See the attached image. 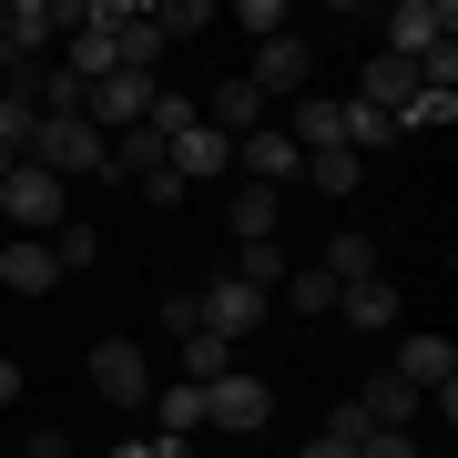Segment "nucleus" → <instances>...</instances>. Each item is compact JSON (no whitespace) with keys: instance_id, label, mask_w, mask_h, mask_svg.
Instances as JSON below:
<instances>
[{"instance_id":"6e6552de","label":"nucleus","mask_w":458,"mask_h":458,"mask_svg":"<svg viewBox=\"0 0 458 458\" xmlns=\"http://www.w3.org/2000/svg\"><path fill=\"white\" fill-rule=\"evenodd\" d=\"M265 418H276V397H265V377H245V367L204 387V428H225V438H255Z\"/></svg>"},{"instance_id":"dca6fc26","label":"nucleus","mask_w":458,"mask_h":458,"mask_svg":"<svg viewBox=\"0 0 458 458\" xmlns=\"http://www.w3.org/2000/svg\"><path fill=\"white\" fill-rule=\"evenodd\" d=\"M0 285H11V295H51V285H62V265H51V245L11 234V245H0Z\"/></svg>"},{"instance_id":"0eeeda50","label":"nucleus","mask_w":458,"mask_h":458,"mask_svg":"<svg viewBox=\"0 0 458 458\" xmlns=\"http://www.w3.org/2000/svg\"><path fill=\"white\" fill-rule=\"evenodd\" d=\"M397 377L418 397H438V418H458V346L448 336H397Z\"/></svg>"},{"instance_id":"7c9ffc66","label":"nucleus","mask_w":458,"mask_h":458,"mask_svg":"<svg viewBox=\"0 0 458 458\" xmlns=\"http://www.w3.org/2000/svg\"><path fill=\"white\" fill-rule=\"evenodd\" d=\"M295 458H357V448H346V438H306V448H295Z\"/></svg>"},{"instance_id":"c85d7f7f","label":"nucleus","mask_w":458,"mask_h":458,"mask_svg":"<svg viewBox=\"0 0 458 458\" xmlns=\"http://www.w3.org/2000/svg\"><path fill=\"white\" fill-rule=\"evenodd\" d=\"M357 458H428V448H418V428H377V438H367Z\"/></svg>"},{"instance_id":"2eb2a0df","label":"nucleus","mask_w":458,"mask_h":458,"mask_svg":"<svg viewBox=\"0 0 458 458\" xmlns=\"http://www.w3.org/2000/svg\"><path fill=\"white\" fill-rule=\"evenodd\" d=\"M428 82H418V62H387V51H367V82H357V102H367V113H408V102H418Z\"/></svg>"},{"instance_id":"39448f33","label":"nucleus","mask_w":458,"mask_h":458,"mask_svg":"<svg viewBox=\"0 0 458 458\" xmlns=\"http://www.w3.org/2000/svg\"><path fill=\"white\" fill-rule=\"evenodd\" d=\"M153 92H164V82H153V72H102V82L82 92V123L102 132V143H113V132H132V123L153 113Z\"/></svg>"},{"instance_id":"6ab92c4d","label":"nucleus","mask_w":458,"mask_h":458,"mask_svg":"<svg viewBox=\"0 0 458 458\" xmlns=\"http://www.w3.org/2000/svg\"><path fill=\"white\" fill-rule=\"evenodd\" d=\"M234 357H245V346H225V336H183V387H214V377H234Z\"/></svg>"},{"instance_id":"2f4dec72","label":"nucleus","mask_w":458,"mask_h":458,"mask_svg":"<svg viewBox=\"0 0 458 458\" xmlns=\"http://www.w3.org/2000/svg\"><path fill=\"white\" fill-rule=\"evenodd\" d=\"M11 397H21V367H11V357H0V408H11Z\"/></svg>"},{"instance_id":"4be33fe9","label":"nucleus","mask_w":458,"mask_h":458,"mask_svg":"<svg viewBox=\"0 0 458 458\" xmlns=\"http://www.w3.org/2000/svg\"><path fill=\"white\" fill-rule=\"evenodd\" d=\"M143 21H153V41H164V51H174V41H194V31H204V21H214V11H204V0H153V11H143Z\"/></svg>"},{"instance_id":"c756f323","label":"nucleus","mask_w":458,"mask_h":458,"mask_svg":"<svg viewBox=\"0 0 458 458\" xmlns=\"http://www.w3.org/2000/svg\"><path fill=\"white\" fill-rule=\"evenodd\" d=\"M11 458H72V438L62 428H31V448H11Z\"/></svg>"},{"instance_id":"f8f14e48","label":"nucleus","mask_w":458,"mask_h":458,"mask_svg":"<svg viewBox=\"0 0 458 458\" xmlns=\"http://www.w3.org/2000/svg\"><path fill=\"white\" fill-rule=\"evenodd\" d=\"M295 164H306V153L285 143V123H265V132H245V143H234V174L265 183V194H276V183H295Z\"/></svg>"},{"instance_id":"20e7f679","label":"nucleus","mask_w":458,"mask_h":458,"mask_svg":"<svg viewBox=\"0 0 458 458\" xmlns=\"http://www.w3.org/2000/svg\"><path fill=\"white\" fill-rule=\"evenodd\" d=\"M377 31H387V41H377L387 62H428V51L458 31V11H448V0H397V11H377Z\"/></svg>"},{"instance_id":"7ed1b4c3","label":"nucleus","mask_w":458,"mask_h":458,"mask_svg":"<svg viewBox=\"0 0 458 458\" xmlns=\"http://www.w3.org/2000/svg\"><path fill=\"white\" fill-rule=\"evenodd\" d=\"M265 316H276V306H265L255 285H234V276H204V285H194V327H204V336H225V346H245Z\"/></svg>"},{"instance_id":"412c9836","label":"nucleus","mask_w":458,"mask_h":458,"mask_svg":"<svg viewBox=\"0 0 458 458\" xmlns=\"http://www.w3.org/2000/svg\"><path fill=\"white\" fill-rule=\"evenodd\" d=\"M295 183H316V194H357V153H306V164H295Z\"/></svg>"},{"instance_id":"9d476101","label":"nucleus","mask_w":458,"mask_h":458,"mask_svg":"<svg viewBox=\"0 0 458 458\" xmlns=\"http://www.w3.org/2000/svg\"><path fill=\"white\" fill-rule=\"evenodd\" d=\"M194 113H204V132H225V143H245V132H265V123H276V102H265V92L245 82V72H234V82H214V92L194 102Z\"/></svg>"},{"instance_id":"ddd939ff","label":"nucleus","mask_w":458,"mask_h":458,"mask_svg":"<svg viewBox=\"0 0 458 458\" xmlns=\"http://www.w3.org/2000/svg\"><path fill=\"white\" fill-rule=\"evenodd\" d=\"M336 316H346L357 336H387V327H397V276H346V285H336Z\"/></svg>"},{"instance_id":"393cba45","label":"nucleus","mask_w":458,"mask_h":458,"mask_svg":"<svg viewBox=\"0 0 458 458\" xmlns=\"http://www.w3.org/2000/svg\"><path fill=\"white\" fill-rule=\"evenodd\" d=\"M234 285H255L265 306H276V285H285V255H276V245H245V255H234Z\"/></svg>"},{"instance_id":"4468645a","label":"nucleus","mask_w":458,"mask_h":458,"mask_svg":"<svg viewBox=\"0 0 458 458\" xmlns=\"http://www.w3.org/2000/svg\"><path fill=\"white\" fill-rule=\"evenodd\" d=\"M357 418H367V428H418V418H428V397H418L397 367H377L367 387H357Z\"/></svg>"},{"instance_id":"9b49d317","label":"nucleus","mask_w":458,"mask_h":458,"mask_svg":"<svg viewBox=\"0 0 458 458\" xmlns=\"http://www.w3.org/2000/svg\"><path fill=\"white\" fill-rule=\"evenodd\" d=\"M164 164H174V183H183V194H194V183H225L234 174V143H225V132H174V153H164Z\"/></svg>"},{"instance_id":"5701e85b","label":"nucleus","mask_w":458,"mask_h":458,"mask_svg":"<svg viewBox=\"0 0 458 458\" xmlns=\"http://www.w3.org/2000/svg\"><path fill=\"white\" fill-rule=\"evenodd\" d=\"M113 62H123V72H153V62H164V41H153L143 0H132V11H123V41H113Z\"/></svg>"},{"instance_id":"a211bd4d","label":"nucleus","mask_w":458,"mask_h":458,"mask_svg":"<svg viewBox=\"0 0 458 458\" xmlns=\"http://www.w3.org/2000/svg\"><path fill=\"white\" fill-rule=\"evenodd\" d=\"M31 132H41V102H31V82H0V153H31Z\"/></svg>"},{"instance_id":"f03ea898","label":"nucleus","mask_w":458,"mask_h":458,"mask_svg":"<svg viewBox=\"0 0 458 458\" xmlns=\"http://www.w3.org/2000/svg\"><path fill=\"white\" fill-rule=\"evenodd\" d=\"M21 164H41L51 183H92V174H102V132H92L82 113H62V123L31 132V153H21Z\"/></svg>"},{"instance_id":"72a5a7b5","label":"nucleus","mask_w":458,"mask_h":458,"mask_svg":"<svg viewBox=\"0 0 458 458\" xmlns=\"http://www.w3.org/2000/svg\"><path fill=\"white\" fill-rule=\"evenodd\" d=\"M11 164H21V153H0V174H11Z\"/></svg>"},{"instance_id":"f257e3e1","label":"nucleus","mask_w":458,"mask_h":458,"mask_svg":"<svg viewBox=\"0 0 458 458\" xmlns=\"http://www.w3.org/2000/svg\"><path fill=\"white\" fill-rule=\"evenodd\" d=\"M0 214H11V234L51 245V234L72 225V183H51L41 164H11V174H0Z\"/></svg>"},{"instance_id":"bb28decb","label":"nucleus","mask_w":458,"mask_h":458,"mask_svg":"<svg viewBox=\"0 0 458 458\" xmlns=\"http://www.w3.org/2000/svg\"><path fill=\"white\" fill-rule=\"evenodd\" d=\"M327 276H336V285H346V276H377V245H367L357 225H346L336 245H327Z\"/></svg>"},{"instance_id":"f3484780","label":"nucleus","mask_w":458,"mask_h":458,"mask_svg":"<svg viewBox=\"0 0 458 458\" xmlns=\"http://www.w3.org/2000/svg\"><path fill=\"white\" fill-rule=\"evenodd\" d=\"M153 418H164V448L183 458V448H194V428H204V387H183V377H174V387H153Z\"/></svg>"},{"instance_id":"b1692460","label":"nucleus","mask_w":458,"mask_h":458,"mask_svg":"<svg viewBox=\"0 0 458 458\" xmlns=\"http://www.w3.org/2000/svg\"><path fill=\"white\" fill-rule=\"evenodd\" d=\"M276 295H285L295 316H336V276H327V265H306V276H285Z\"/></svg>"},{"instance_id":"473e14b6","label":"nucleus","mask_w":458,"mask_h":458,"mask_svg":"<svg viewBox=\"0 0 458 458\" xmlns=\"http://www.w3.org/2000/svg\"><path fill=\"white\" fill-rule=\"evenodd\" d=\"M0 82H11V51H0Z\"/></svg>"},{"instance_id":"1a4fd4ad","label":"nucleus","mask_w":458,"mask_h":458,"mask_svg":"<svg viewBox=\"0 0 458 458\" xmlns=\"http://www.w3.org/2000/svg\"><path fill=\"white\" fill-rule=\"evenodd\" d=\"M92 387L113 397V408H153V357H143L132 336H102V346H92Z\"/></svg>"},{"instance_id":"423d86ee","label":"nucleus","mask_w":458,"mask_h":458,"mask_svg":"<svg viewBox=\"0 0 458 458\" xmlns=\"http://www.w3.org/2000/svg\"><path fill=\"white\" fill-rule=\"evenodd\" d=\"M245 82H255L265 102H295V92L316 82V41H306V31H276V41H255V72H245Z\"/></svg>"},{"instance_id":"cd10ccee","label":"nucleus","mask_w":458,"mask_h":458,"mask_svg":"<svg viewBox=\"0 0 458 458\" xmlns=\"http://www.w3.org/2000/svg\"><path fill=\"white\" fill-rule=\"evenodd\" d=\"M458 123V92H418L408 113H397V132H448Z\"/></svg>"},{"instance_id":"a878e982","label":"nucleus","mask_w":458,"mask_h":458,"mask_svg":"<svg viewBox=\"0 0 458 458\" xmlns=\"http://www.w3.org/2000/svg\"><path fill=\"white\" fill-rule=\"evenodd\" d=\"M92 255H102V234L82 225V214H72V225H62V234H51V265H62V276H82V265H92Z\"/></svg>"},{"instance_id":"aec40b11","label":"nucleus","mask_w":458,"mask_h":458,"mask_svg":"<svg viewBox=\"0 0 458 458\" xmlns=\"http://www.w3.org/2000/svg\"><path fill=\"white\" fill-rule=\"evenodd\" d=\"M276 204H285V194L245 183V194H234V245H276Z\"/></svg>"}]
</instances>
